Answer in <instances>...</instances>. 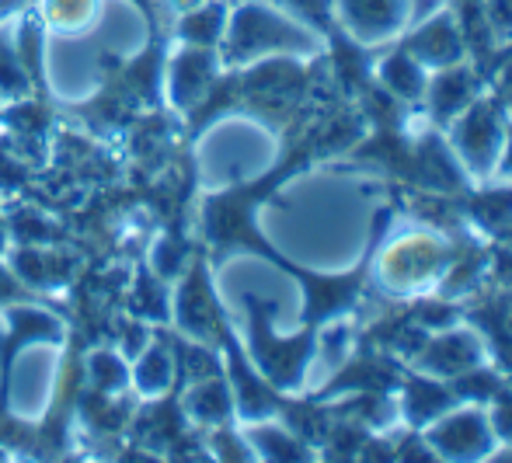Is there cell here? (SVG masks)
Masks as SVG:
<instances>
[{
  "mask_svg": "<svg viewBox=\"0 0 512 463\" xmlns=\"http://www.w3.org/2000/svg\"><path fill=\"white\" fill-rule=\"evenodd\" d=\"M46 74L56 98L84 101L98 88V53L88 46V35H49Z\"/></svg>",
  "mask_w": 512,
  "mask_h": 463,
  "instance_id": "7a4b0ae2",
  "label": "cell"
},
{
  "mask_svg": "<svg viewBox=\"0 0 512 463\" xmlns=\"http://www.w3.org/2000/svg\"><path fill=\"white\" fill-rule=\"evenodd\" d=\"M88 383L95 394H105V397H115L122 390H129V363L122 352L115 349H91L88 352Z\"/></svg>",
  "mask_w": 512,
  "mask_h": 463,
  "instance_id": "9c48e42d",
  "label": "cell"
},
{
  "mask_svg": "<svg viewBox=\"0 0 512 463\" xmlns=\"http://www.w3.org/2000/svg\"><path fill=\"white\" fill-rule=\"evenodd\" d=\"M230 408H234V401H230V387L223 380H216V376H203V380H196L182 397L185 418H189L192 425H209V429H216V425L227 422Z\"/></svg>",
  "mask_w": 512,
  "mask_h": 463,
  "instance_id": "ba28073f",
  "label": "cell"
},
{
  "mask_svg": "<svg viewBox=\"0 0 512 463\" xmlns=\"http://www.w3.org/2000/svg\"><path fill=\"white\" fill-rule=\"evenodd\" d=\"M32 88V63L21 49V35H14V21L7 18L0 28V101H21Z\"/></svg>",
  "mask_w": 512,
  "mask_h": 463,
  "instance_id": "52a82bcc",
  "label": "cell"
},
{
  "mask_svg": "<svg viewBox=\"0 0 512 463\" xmlns=\"http://www.w3.org/2000/svg\"><path fill=\"white\" fill-rule=\"evenodd\" d=\"M25 4H28V0H0V21H7L14 11H21Z\"/></svg>",
  "mask_w": 512,
  "mask_h": 463,
  "instance_id": "7c38bea8",
  "label": "cell"
},
{
  "mask_svg": "<svg viewBox=\"0 0 512 463\" xmlns=\"http://www.w3.org/2000/svg\"><path fill=\"white\" fill-rule=\"evenodd\" d=\"M63 366V342H25L7 373V411L21 422H39L49 411Z\"/></svg>",
  "mask_w": 512,
  "mask_h": 463,
  "instance_id": "6da1fadb",
  "label": "cell"
},
{
  "mask_svg": "<svg viewBox=\"0 0 512 463\" xmlns=\"http://www.w3.org/2000/svg\"><path fill=\"white\" fill-rule=\"evenodd\" d=\"M4 317L7 338H14L18 345L25 342H63L67 338V324L56 314L42 307H32V303H14V307L0 310Z\"/></svg>",
  "mask_w": 512,
  "mask_h": 463,
  "instance_id": "8992f818",
  "label": "cell"
},
{
  "mask_svg": "<svg viewBox=\"0 0 512 463\" xmlns=\"http://www.w3.org/2000/svg\"><path fill=\"white\" fill-rule=\"evenodd\" d=\"M223 25H227V11L206 0L196 11L178 14V39L189 42V46H213V42H220Z\"/></svg>",
  "mask_w": 512,
  "mask_h": 463,
  "instance_id": "30bf717a",
  "label": "cell"
},
{
  "mask_svg": "<svg viewBox=\"0 0 512 463\" xmlns=\"http://www.w3.org/2000/svg\"><path fill=\"white\" fill-rule=\"evenodd\" d=\"M105 0H39V21L49 35H91Z\"/></svg>",
  "mask_w": 512,
  "mask_h": 463,
  "instance_id": "5b68a950",
  "label": "cell"
},
{
  "mask_svg": "<svg viewBox=\"0 0 512 463\" xmlns=\"http://www.w3.org/2000/svg\"><path fill=\"white\" fill-rule=\"evenodd\" d=\"M185 269V251L178 248L171 237H157L154 251H150V272L161 282H175Z\"/></svg>",
  "mask_w": 512,
  "mask_h": 463,
  "instance_id": "8fae6325",
  "label": "cell"
},
{
  "mask_svg": "<svg viewBox=\"0 0 512 463\" xmlns=\"http://www.w3.org/2000/svg\"><path fill=\"white\" fill-rule=\"evenodd\" d=\"M175 376H178L175 352L161 342H147L140 356H136V363L129 366V387L143 401H157V397H164L175 387Z\"/></svg>",
  "mask_w": 512,
  "mask_h": 463,
  "instance_id": "277c9868",
  "label": "cell"
},
{
  "mask_svg": "<svg viewBox=\"0 0 512 463\" xmlns=\"http://www.w3.org/2000/svg\"><path fill=\"white\" fill-rule=\"evenodd\" d=\"M216 77V56L209 46H189L185 42L168 60V101L175 108H192L209 91Z\"/></svg>",
  "mask_w": 512,
  "mask_h": 463,
  "instance_id": "3957f363",
  "label": "cell"
}]
</instances>
